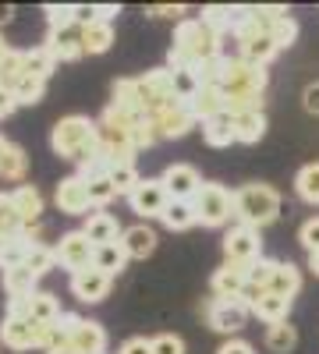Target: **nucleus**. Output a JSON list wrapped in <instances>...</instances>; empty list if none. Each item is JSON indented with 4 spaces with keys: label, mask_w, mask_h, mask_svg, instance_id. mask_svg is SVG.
<instances>
[{
    "label": "nucleus",
    "mask_w": 319,
    "mask_h": 354,
    "mask_svg": "<svg viewBox=\"0 0 319 354\" xmlns=\"http://www.w3.org/2000/svg\"><path fill=\"white\" fill-rule=\"evenodd\" d=\"M220 57V36L202 21V18H185L178 21V32H174V46H170V68L174 71H195L206 61Z\"/></svg>",
    "instance_id": "1"
},
{
    "label": "nucleus",
    "mask_w": 319,
    "mask_h": 354,
    "mask_svg": "<svg viewBox=\"0 0 319 354\" xmlns=\"http://www.w3.org/2000/svg\"><path fill=\"white\" fill-rule=\"evenodd\" d=\"M50 145L57 156L64 160H75L78 167L85 160H93L100 153V131H96V121H89V117H61V121L53 124V135H50Z\"/></svg>",
    "instance_id": "2"
},
{
    "label": "nucleus",
    "mask_w": 319,
    "mask_h": 354,
    "mask_svg": "<svg viewBox=\"0 0 319 354\" xmlns=\"http://www.w3.org/2000/svg\"><path fill=\"white\" fill-rule=\"evenodd\" d=\"M280 213V195L270 185H245L235 192V216L241 227H266Z\"/></svg>",
    "instance_id": "3"
},
{
    "label": "nucleus",
    "mask_w": 319,
    "mask_h": 354,
    "mask_svg": "<svg viewBox=\"0 0 319 354\" xmlns=\"http://www.w3.org/2000/svg\"><path fill=\"white\" fill-rule=\"evenodd\" d=\"M192 205H195V216L202 227H224L235 216V192H227L224 185H202Z\"/></svg>",
    "instance_id": "4"
},
{
    "label": "nucleus",
    "mask_w": 319,
    "mask_h": 354,
    "mask_svg": "<svg viewBox=\"0 0 319 354\" xmlns=\"http://www.w3.org/2000/svg\"><path fill=\"white\" fill-rule=\"evenodd\" d=\"M220 88L224 93H266V68H255V64L241 61V57L224 61Z\"/></svg>",
    "instance_id": "5"
},
{
    "label": "nucleus",
    "mask_w": 319,
    "mask_h": 354,
    "mask_svg": "<svg viewBox=\"0 0 319 354\" xmlns=\"http://www.w3.org/2000/svg\"><path fill=\"white\" fill-rule=\"evenodd\" d=\"M57 262L71 273H82V270H93V259H96V245L85 238V230H68L61 241H57Z\"/></svg>",
    "instance_id": "6"
},
{
    "label": "nucleus",
    "mask_w": 319,
    "mask_h": 354,
    "mask_svg": "<svg viewBox=\"0 0 319 354\" xmlns=\"http://www.w3.org/2000/svg\"><path fill=\"white\" fill-rule=\"evenodd\" d=\"M149 124L156 128L160 138H181L195 124V113L185 100H170V103H163L160 110L149 113Z\"/></svg>",
    "instance_id": "7"
},
{
    "label": "nucleus",
    "mask_w": 319,
    "mask_h": 354,
    "mask_svg": "<svg viewBox=\"0 0 319 354\" xmlns=\"http://www.w3.org/2000/svg\"><path fill=\"white\" fill-rule=\"evenodd\" d=\"M224 255L227 262H235V266H252L263 259V241H259V230L255 227H235L224 238Z\"/></svg>",
    "instance_id": "8"
},
{
    "label": "nucleus",
    "mask_w": 319,
    "mask_h": 354,
    "mask_svg": "<svg viewBox=\"0 0 319 354\" xmlns=\"http://www.w3.org/2000/svg\"><path fill=\"white\" fill-rule=\"evenodd\" d=\"M248 305L241 298H213L206 305V319L217 333H238L245 330V319H248Z\"/></svg>",
    "instance_id": "9"
},
{
    "label": "nucleus",
    "mask_w": 319,
    "mask_h": 354,
    "mask_svg": "<svg viewBox=\"0 0 319 354\" xmlns=\"http://www.w3.org/2000/svg\"><path fill=\"white\" fill-rule=\"evenodd\" d=\"M128 202L138 216H163V209L170 205V192L163 185V177H146V181L128 195Z\"/></svg>",
    "instance_id": "10"
},
{
    "label": "nucleus",
    "mask_w": 319,
    "mask_h": 354,
    "mask_svg": "<svg viewBox=\"0 0 319 354\" xmlns=\"http://www.w3.org/2000/svg\"><path fill=\"white\" fill-rule=\"evenodd\" d=\"M53 198H57V209H61V213H71V216H89L85 209L93 205V198H89V181H85V177H78V174L61 177V185H57Z\"/></svg>",
    "instance_id": "11"
},
{
    "label": "nucleus",
    "mask_w": 319,
    "mask_h": 354,
    "mask_svg": "<svg viewBox=\"0 0 319 354\" xmlns=\"http://www.w3.org/2000/svg\"><path fill=\"white\" fill-rule=\"evenodd\" d=\"M163 185L170 192V198H181V202H192L202 188V177L192 163H170L163 170Z\"/></svg>",
    "instance_id": "12"
},
{
    "label": "nucleus",
    "mask_w": 319,
    "mask_h": 354,
    "mask_svg": "<svg viewBox=\"0 0 319 354\" xmlns=\"http://www.w3.org/2000/svg\"><path fill=\"white\" fill-rule=\"evenodd\" d=\"M39 245V227H25L21 234H15V238H4L0 241V270H15V266H25L28 252H33Z\"/></svg>",
    "instance_id": "13"
},
{
    "label": "nucleus",
    "mask_w": 319,
    "mask_h": 354,
    "mask_svg": "<svg viewBox=\"0 0 319 354\" xmlns=\"http://www.w3.org/2000/svg\"><path fill=\"white\" fill-rule=\"evenodd\" d=\"M107 290H110V277L100 273L96 266H93V270H82V273H71V294L78 301H85V305L103 301Z\"/></svg>",
    "instance_id": "14"
},
{
    "label": "nucleus",
    "mask_w": 319,
    "mask_h": 354,
    "mask_svg": "<svg viewBox=\"0 0 319 354\" xmlns=\"http://www.w3.org/2000/svg\"><path fill=\"white\" fill-rule=\"evenodd\" d=\"M245 277H248V266L224 262L220 270L213 273V280H210L213 298H241V290H245Z\"/></svg>",
    "instance_id": "15"
},
{
    "label": "nucleus",
    "mask_w": 319,
    "mask_h": 354,
    "mask_svg": "<svg viewBox=\"0 0 319 354\" xmlns=\"http://www.w3.org/2000/svg\"><path fill=\"white\" fill-rule=\"evenodd\" d=\"M0 340L15 351H28L36 347V322L33 319H21V315H4L0 322Z\"/></svg>",
    "instance_id": "16"
},
{
    "label": "nucleus",
    "mask_w": 319,
    "mask_h": 354,
    "mask_svg": "<svg viewBox=\"0 0 319 354\" xmlns=\"http://www.w3.org/2000/svg\"><path fill=\"white\" fill-rule=\"evenodd\" d=\"M192 113H195V121H202L206 124L210 117H217V113H224L227 110V100H224V88L220 85H202L199 93L192 96Z\"/></svg>",
    "instance_id": "17"
},
{
    "label": "nucleus",
    "mask_w": 319,
    "mask_h": 354,
    "mask_svg": "<svg viewBox=\"0 0 319 354\" xmlns=\"http://www.w3.org/2000/svg\"><path fill=\"white\" fill-rule=\"evenodd\" d=\"M46 50L53 53V61H78L85 57V46H82V28H68V32H50L46 39Z\"/></svg>",
    "instance_id": "18"
},
{
    "label": "nucleus",
    "mask_w": 319,
    "mask_h": 354,
    "mask_svg": "<svg viewBox=\"0 0 319 354\" xmlns=\"http://www.w3.org/2000/svg\"><path fill=\"white\" fill-rule=\"evenodd\" d=\"M82 230H85V238H89L96 248H100V245H110V241H121V234H125L110 213H89Z\"/></svg>",
    "instance_id": "19"
},
{
    "label": "nucleus",
    "mask_w": 319,
    "mask_h": 354,
    "mask_svg": "<svg viewBox=\"0 0 319 354\" xmlns=\"http://www.w3.org/2000/svg\"><path fill=\"white\" fill-rule=\"evenodd\" d=\"M71 347H75L78 354H103V347H107V333H103V326H100V322L82 319L78 326L71 330Z\"/></svg>",
    "instance_id": "20"
},
{
    "label": "nucleus",
    "mask_w": 319,
    "mask_h": 354,
    "mask_svg": "<svg viewBox=\"0 0 319 354\" xmlns=\"http://www.w3.org/2000/svg\"><path fill=\"white\" fill-rule=\"evenodd\" d=\"M202 138H206L213 149H224V145H230V142H238V128H235V113H217V117H210L206 124H202Z\"/></svg>",
    "instance_id": "21"
},
{
    "label": "nucleus",
    "mask_w": 319,
    "mask_h": 354,
    "mask_svg": "<svg viewBox=\"0 0 319 354\" xmlns=\"http://www.w3.org/2000/svg\"><path fill=\"white\" fill-rule=\"evenodd\" d=\"M11 198H15V209H18L21 223H25V227H36V220H39V213H43V195H39L33 185H18V188L11 192Z\"/></svg>",
    "instance_id": "22"
},
{
    "label": "nucleus",
    "mask_w": 319,
    "mask_h": 354,
    "mask_svg": "<svg viewBox=\"0 0 319 354\" xmlns=\"http://www.w3.org/2000/svg\"><path fill=\"white\" fill-rule=\"evenodd\" d=\"M121 245H125L128 259H146V255H153V248H156V234H153L146 223H135V227H128V230L121 234Z\"/></svg>",
    "instance_id": "23"
},
{
    "label": "nucleus",
    "mask_w": 319,
    "mask_h": 354,
    "mask_svg": "<svg viewBox=\"0 0 319 354\" xmlns=\"http://www.w3.org/2000/svg\"><path fill=\"white\" fill-rule=\"evenodd\" d=\"M125 262H128V252H125V245H121V241L100 245V248H96V259H93V266H96L100 273H107L110 280L125 270Z\"/></svg>",
    "instance_id": "24"
},
{
    "label": "nucleus",
    "mask_w": 319,
    "mask_h": 354,
    "mask_svg": "<svg viewBox=\"0 0 319 354\" xmlns=\"http://www.w3.org/2000/svg\"><path fill=\"white\" fill-rule=\"evenodd\" d=\"M36 283H39V277L28 270V266H15V270L4 273L8 298H28V294H36Z\"/></svg>",
    "instance_id": "25"
},
{
    "label": "nucleus",
    "mask_w": 319,
    "mask_h": 354,
    "mask_svg": "<svg viewBox=\"0 0 319 354\" xmlns=\"http://www.w3.org/2000/svg\"><path fill=\"white\" fill-rule=\"evenodd\" d=\"M25 167H28L25 149H18L15 142H4V145H0V177H4V181H21V177H25Z\"/></svg>",
    "instance_id": "26"
},
{
    "label": "nucleus",
    "mask_w": 319,
    "mask_h": 354,
    "mask_svg": "<svg viewBox=\"0 0 319 354\" xmlns=\"http://www.w3.org/2000/svg\"><path fill=\"white\" fill-rule=\"evenodd\" d=\"M277 53H280V46H277L270 36H255V39L241 43V61H248V64H255V68H266Z\"/></svg>",
    "instance_id": "27"
},
{
    "label": "nucleus",
    "mask_w": 319,
    "mask_h": 354,
    "mask_svg": "<svg viewBox=\"0 0 319 354\" xmlns=\"http://www.w3.org/2000/svg\"><path fill=\"white\" fill-rule=\"evenodd\" d=\"M302 287V273H298V266L291 262H277V273L270 280V294H280V298H295Z\"/></svg>",
    "instance_id": "28"
},
{
    "label": "nucleus",
    "mask_w": 319,
    "mask_h": 354,
    "mask_svg": "<svg viewBox=\"0 0 319 354\" xmlns=\"http://www.w3.org/2000/svg\"><path fill=\"white\" fill-rule=\"evenodd\" d=\"M287 312H291V298H280V294H266L252 305V315H259L263 322H287Z\"/></svg>",
    "instance_id": "29"
},
{
    "label": "nucleus",
    "mask_w": 319,
    "mask_h": 354,
    "mask_svg": "<svg viewBox=\"0 0 319 354\" xmlns=\"http://www.w3.org/2000/svg\"><path fill=\"white\" fill-rule=\"evenodd\" d=\"M163 227H170V230H188L192 223H199V216H195V205L192 202H181V198H170V205L163 209Z\"/></svg>",
    "instance_id": "30"
},
{
    "label": "nucleus",
    "mask_w": 319,
    "mask_h": 354,
    "mask_svg": "<svg viewBox=\"0 0 319 354\" xmlns=\"http://www.w3.org/2000/svg\"><path fill=\"white\" fill-rule=\"evenodd\" d=\"M113 43V25L110 21H93L89 28H82V46L85 53H107Z\"/></svg>",
    "instance_id": "31"
},
{
    "label": "nucleus",
    "mask_w": 319,
    "mask_h": 354,
    "mask_svg": "<svg viewBox=\"0 0 319 354\" xmlns=\"http://www.w3.org/2000/svg\"><path fill=\"white\" fill-rule=\"evenodd\" d=\"M113 106H121V110H131V113H146L142 110V96H138V78H121V82H113ZM149 117V113H146Z\"/></svg>",
    "instance_id": "32"
},
{
    "label": "nucleus",
    "mask_w": 319,
    "mask_h": 354,
    "mask_svg": "<svg viewBox=\"0 0 319 354\" xmlns=\"http://www.w3.org/2000/svg\"><path fill=\"white\" fill-rule=\"evenodd\" d=\"M235 128H238V142H245V145H252V142H259L266 135V117L263 113H238L235 117Z\"/></svg>",
    "instance_id": "33"
},
{
    "label": "nucleus",
    "mask_w": 319,
    "mask_h": 354,
    "mask_svg": "<svg viewBox=\"0 0 319 354\" xmlns=\"http://www.w3.org/2000/svg\"><path fill=\"white\" fill-rule=\"evenodd\" d=\"M25 75H28V71H25V50H11L4 61H0V85L15 88Z\"/></svg>",
    "instance_id": "34"
},
{
    "label": "nucleus",
    "mask_w": 319,
    "mask_h": 354,
    "mask_svg": "<svg viewBox=\"0 0 319 354\" xmlns=\"http://www.w3.org/2000/svg\"><path fill=\"white\" fill-rule=\"evenodd\" d=\"M64 312H61V305H57V298L53 294H46V290H36L33 294V312H28V319L33 322H57Z\"/></svg>",
    "instance_id": "35"
},
{
    "label": "nucleus",
    "mask_w": 319,
    "mask_h": 354,
    "mask_svg": "<svg viewBox=\"0 0 319 354\" xmlns=\"http://www.w3.org/2000/svg\"><path fill=\"white\" fill-rule=\"evenodd\" d=\"M295 192H298L305 202L319 205V163H305V167L298 170V177H295Z\"/></svg>",
    "instance_id": "36"
},
{
    "label": "nucleus",
    "mask_w": 319,
    "mask_h": 354,
    "mask_svg": "<svg viewBox=\"0 0 319 354\" xmlns=\"http://www.w3.org/2000/svg\"><path fill=\"white\" fill-rule=\"evenodd\" d=\"M295 344H298V333H295L291 322H273V326L266 330V347L277 351V354H287Z\"/></svg>",
    "instance_id": "37"
},
{
    "label": "nucleus",
    "mask_w": 319,
    "mask_h": 354,
    "mask_svg": "<svg viewBox=\"0 0 319 354\" xmlns=\"http://www.w3.org/2000/svg\"><path fill=\"white\" fill-rule=\"evenodd\" d=\"M25 223L15 209V198L11 195H0V238H15V234H21Z\"/></svg>",
    "instance_id": "38"
},
{
    "label": "nucleus",
    "mask_w": 319,
    "mask_h": 354,
    "mask_svg": "<svg viewBox=\"0 0 319 354\" xmlns=\"http://www.w3.org/2000/svg\"><path fill=\"white\" fill-rule=\"evenodd\" d=\"M273 273H277V259H259V262L248 266V277H245V280H248V287L270 294V280H273Z\"/></svg>",
    "instance_id": "39"
},
{
    "label": "nucleus",
    "mask_w": 319,
    "mask_h": 354,
    "mask_svg": "<svg viewBox=\"0 0 319 354\" xmlns=\"http://www.w3.org/2000/svg\"><path fill=\"white\" fill-rule=\"evenodd\" d=\"M53 53L46 50V46H36V50H25V71L28 75H36V78H50V71H53Z\"/></svg>",
    "instance_id": "40"
},
{
    "label": "nucleus",
    "mask_w": 319,
    "mask_h": 354,
    "mask_svg": "<svg viewBox=\"0 0 319 354\" xmlns=\"http://www.w3.org/2000/svg\"><path fill=\"white\" fill-rule=\"evenodd\" d=\"M110 181H113V188H118V195H131L138 185H142V177H138V170H135V163H121V167H113L110 174Z\"/></svg>",
    "instance_id": "41"
},
{
    "label": "nucleus",
    "mask_w": 319,
    "mask_h": 354,
    "mask_svg": "<svg viewBox=\"0 0 319 354\" xmlns=\"http://www.w3.org/2000/svg\"><path fill=\"white\" fill-rule=\"evenodd\" d=\"M11 93H15V100H18V103H39V100H43V93H46V78L25 75V78L11 88Z\"/></svg>",
    "instance_id": "42"
},
{
    "label": "nucleus",
    "mask_w": 319,
    "mask_h": 354,
    "mask_svg": "<svg viewBox=\"0 0 319 354\" xmlns=\"http://www.w3.org/2000/svg\"><path fill=\"white\" fill-rule=\"evenodd\" d=\"M46 21H50V32H68L75 25V8L68 4H46Z\"/></svg>",
    "instance_id": "43"
},
{
    "label": "nucleus",
    "mask_w": 319,
    "mask_h": 354,
    "mask_svg": "<svg viewBox=\"0 0 319 354\" xmlns=\"http://www.w3.org/2000/svg\"><path fill=\"white\" fill-rule=\"evenodd\" d=\"M25 266L33 270L36 277H46L53 266H57V252L53 248H46V245H36L33 252H28V259H25Z\"/></svg>",
    "instance_id": "44"
},
{
    "label": "nucleus",
    "mask_w": 319,
    "mask_h": 354,
    "mask_svg": "<svg viewBox=\"0 0 319 354\" xmlns=\"http://www.w3.org/2000/svg\"><path fill=\"white\" fill-rule=\"evenodd\" d=\"M170 75H174V93H178V100H185V103H192V96L202 88V82H199V75L195 71H174L170 68Z\"/></svg>",
    "instance_id": "45"
},
{
    "label": "nucleus",
    "mask_w": 319,
    "mask_h": 354,
    "mask_svg": "<svg viewBox=\"0 0 319 354\" xmlns=\"http://www.w3.org/2000/svg\"><path fill=\"white\" fill-rule=\"evenodd\" d=\"M295 36H298V25H295V18L287 15V18H280V21H273V28H270V39L284 50V46H291L295 43Z\"/></svg>",
    "instance_id": "46"
},
{
    "label": "nucleus",
    "mask_w": 319,
    "mask_h": 354,
    "mask_svg": "<svg viewBox=\"0 0 319 354\" xmlns=\"http://www.w3.org/2000/svg\"><path fill=\"white\" fill-rule=\"evenodd\" d=\"M113 195H118V188H113L110 177H96V181H89V198H93V205H107Z\"/></svg>",
    "instance_id": "47"
},
{
    "label": "nucleus",
    "mask_w": 319,
    "mask_h": 354,
    "mask_svg": "<svg viewBox=\"0 0 319 354\" xmlns=\"http://www.w3.org/2000/svg\"><path fill=\"white\" fill-rule=\"evenodd\" d=\"M160 142V135H156V128L149 124V121H142L135 131H131V149L138 153V149H149V145H156Z\"/></svg>",
    "instance_id": "48"
},
{
    "label": "nucleus",
    "mask_w": 319,
    "mask_h": 354,
    "mask_svg": "<svg viewBox=\"0 0 319 354\" xmlns=\"http://www.w3.org/2000/svg\"><path fill=\"white\" fill-rule=\"evenodd\" d=\"M298 241L309 248V255H312V252H319V216H312V220H305V223H302Z\"/></svg>",
    "instance_id": "49"
},
{
    "label": "nucleus",
    "mask_w": 319,
    "mask_h": 354,
    "mask_svg": "<svg viewBox=\"0 0 319 354\" xmlns=\"http://www.w3.org/2000/svg\"><path fill=\"white\" fill-rule=\"evenodd\" d=\"M153 354H185V344L174 333H160V337H153Z\"/></svg>",
    "instance_id": "50"
},
{
    "label": "nucleus",
    "mask_w": 319,
    "mask_h": 354,
    "mask_svg": "<svg viewBox=\"0 0 319 354\" xmlns=\"http://www.w3.org/2000/svg\"><path fill=\"white\" fill-rule=\"evenodd\" d=\"M146 15H153V18H181L185 8H181V4H153V8H146ZM181 21H185V18H181Z\"/></svg>",
    "instance_id": "51"
},
{
    "label": "nucleus",
    "mask_w": 319,
    "mask_h": 354,
    "mask_svg": "<svg viewBox=\"0 0 319 354\" xmlns=\"http://www.w3.org/2000/svg\"><path fill=\"white\" fill-rule=\"evenodd\" d=\"M118 354H153V340H142V337H131L121 344Z\"/></svg>",
    "instance_id": "52"
},
{
    "label": "nucleus",
    "mask_w": 319,
    "mask_h": 354,
    "mask_svg": "<svg viewBox=\"0 0 319 354\" xmlns=\"http://www.w3.org/2000/svg\"><path fill=\"white\" fill-rule=\"evenodd\" d=\"M302 100H305V110H309V113H319V82H312V85L305 88Z\"/></svg>",
    "instance_id": "53"
},
{
    "label": "nucleus",
    "mask_w": 319,
    "mask_h": 354,
    "mask_svg": "<svg viewBox=\"0 0 319 354\" xmlns=\"http://www.w3.org/2000/svg\"><path fill=\"white\" fill-rule=\"evenodd\" d=\"M15 106H18L15 93H11V88H4V85H0V117H8V113H11Z\"/></svg>",
    "instance_id": "54"
},
{
    "label": "nucleus",
    "mask_w": 319,
    "mask_h": 354,
    "mask_svg": "<svg viewBox=\"0 0 319 354\" xmlns=\"http://www.w3.org/2000/svg\"><path fill=\"white\" fill-rule=\"evenodd\" d=\"M217 354H252V347H248L245 340H227Z\"/></svg>",
    "instance_id": "55"
},
{
    "label": "nucleus",
    "mask_w": 319,
    "mask_h": 354,
    "mask_svg": "<svg viewBox=\"0 0 319 354\" xmlns=\"http://www.w3.org/2000/svg\"><path fill=\"white\" fill-rule=\"evenodd\" d=\"M113 15H121V8H113V4H100L96 8V21H110Z\"/></svg>",
    "instance_id": "56"
},
{
    "label": "nucleus",
    "mask_w": 319,
    "mask_h": 354,
    "mask_svg": "<svg viewBox=\"0 0 319 354\" xmlns=\"http://www.w3.org/2000/svg\"><path fill=\"white\" fill-rule=\"evenodd\" d=\"M11 15H15V8H11V4H0V25H8V21H11Z\"/></svg>",
    "instance_id": "57"
},
{
    "label": "nucleus",
    "mask_w": 319,
    "mask_h": 354,
    "mask_svg": "<svg viewBox=\"0 0 319 354\" xmlns=\"http://www.w3.org/2000/svg\"><path fill=\"white\" fill-rule=\"evenodd\" d=\"M309 270L319 277V252H312V255H309Z\"/></svg>",
    "instance_id": "58"
},
{
    "label": "nucleus",
    "mask_w": 319,
    "mask_h": 354,
    "mask_svg": "<svg viewBox=\"0 0 319 354\" xmlns=\"http://www.w3.org/2000/svg\"><path fill=\"white\" fill-rule=\"evenodd\" d=\"M8 53H11V46L4 43V36H0V61H4V57H8Z\"/></svg>",
    "instance_id": "59"
},
{
    "label": "nucleus",
    "mask_w": 319,
    "mask_h": 354,
    "mask_svg": "<svg viewBox=\"0 0 319 354\" xmlns=\"http://www.w3.org/2000/svg\"><path fill=\"white\" fill-rule=\"evenodd\" d=\"M53 354H78V351H75V347L68 344V347H61V351H53Z\"/></svg>",
    "instance_id": "60"
},
{
    "label": "nucleus",
    "mask_w": 319,
    "mask_h": 354,
    "mask_svg": "<svg viewBox=\"0 0 319 354\" xmlns=\"http://www.w3.org/2000/svg\"><path fill=\"white\" fill-rule=\"evenodd\" d=\"M0 241H4V238H0Z\"/></svg>",
    "instance_id": "61"
}]
</instances>
